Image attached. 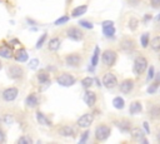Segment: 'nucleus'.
I'll return each instance as SVG.
<instances>
[{
	"label": "nucleus",
	"instance_id": "1",
	"mask_svg": "<svg viewBox=\"0 0 160 144\" xmlns=\"http://www.w3.org/2000/svg\"><path fill=\"white\" fill-rule=\"evenodd\" d=\"M146 66H148V60L145 58H142V56H139L134 61V73L136 75H140V74H142L145 71Z\"/></svg>",
	"mask_w": 160,
	"mask_h": 144
},
{
	"label": "nucleus",
	"instance_id": "2",
	"mask_svg": "<svg viewBox=\"0 0 160 144\" xmlns=\"http://www.w3.org/2000/svg\"><path fill=\"white\" fill-rule=\"evenodd\" d=\"M110 135V128L106 125H100L95 130V136L98 140H105Z\"/></svg>",
	"mask_w": 160,
	"mask_h": 144
},
{
	"label": "nucleus",
	"instance_id": "3",
	"mask_svg": "<svg viewBox=\"0 0 160 144\" xmlns=\"http://www.w3.org/2000/svg\"><path fill=\"white\" fill-rule=\"evenodd\" d=\"M115 60H116V53L115 51H112V50L104 51V54H102V63L105 65L111 66V65H114Z\"/></svg>",
	"mask_w": 160,
	"mask_h": 144
},
{
	"label": "nucleus",
	"instance_id": "4",
	"mask_svg": "<svg viewBox=\"0 0 160 144\" xmlns=\"http://www.w3.org/2000/svg\"><path fill=\"white\" fill-rule=\"evenodd\" d=\"M58 83L60 84V85H62V86H70V85H72L74 83H75V78L72 76V75H70V74H61L59 78H58Z\"/></svg>",
	"mask_w": 160,
	"mask_h": 144
},
{
	"label": "nucleus",
	"instance_id": "5",
	"mask_svg": "<svg viewBox=\"0 0 160 144\" xmlns=\"http://www.w3.org/2000/svg\"><path fill=\"white\" fill-rule=\"evenodd\" d=\"M102 84L106 86V88H114L116 84H118V80H116V76L112 74V73H106L102 78Z\"/></svg>",
	"mask_w": 160,
	"mask_h": 144
},
{
	"label": "nucleus",
	"instance_id": "6",
	"mask_svg": "<svg viewBox=\"0 0 160 144\" xmlns=\"http://www.w3.org/2000/svg\"><path fill=\"white\" fill-rule=\"evenodd\" d=\"M68 36L72 40H81L82 39V31L79 29V28H75V26H71L68 29Z\"/></svg>",
	"mask_w": 160,
	"mask_h": 144
},
{
	"label": "nucleus",
	"instance_id": "7",
	"mask_svg": "<svg viewBox=\"0 0 160 144\" xmlns=\"http://www.w3.org/2000/svg\"><path fill=\"white\" fill-rule=\"evenodd\" d=\"M91 123H92V115L91 114H84L78 120V125L81 128H88V126H90Z\"/></svg>",
	"mask_w": 160,
	"mask_h": 144
},
{
	"label": "nucleus",
	"instance_id": "8",
	"mask_svg": "<svg viewBox=\"0 0 160 144\" xmlns=\"http://www.w3.org/2000/svg\"><path fill=\"white\" fill-rule=\"evenodd\" d=\"M8 74H9L10 78L18 79V78H20L22 75V69L20 66H18V65H12V66H10L8 69Z\"/></svg>",
	"mask_w": 160,
	"mask_h": 144
},
{
	"label": "nucleus",
	"instance_id": "9",
	"mask_svg": "<svg viewBox=\"0 0 160 144\" xmlns=\"http://www.w3.org/2000/svg\"><path fill=\"white\" fill-rule=\"evenodd\" d=\"M16 95H18V89H16V88H9V89H6V90L2 93V98H4L6 101L14 100V99L16 98Z\"/></svg>",
	"mask_w": 160,
	"mask_h": 144
},
{
	"label": "nucleus",
	"instance_id": "10",
	"mask_svg": "<svg viewBox=\"0 0 160 144\" xmlns=\"http://www.w3.org/2000/svg\"><path fill=\"white\" fill-rule=\"evenodd\" d=\"M132 86H134L132 80L126 79V80H124V81L120 84V90H121L122 93H125V94H126V93H130V91H131Z\"/></svg>",
	"mask_w": 160,
	"mask_h": 144
},
{
	"label": "nucleus",
	"instance_id": "11",
	"mask_svg": "<svg viewBox=\"0 0 160 144\" xmlns=\"http://www.w3.org/2000/svg\"><path fill=\"white\" fill-rule=\"evenodd\" d=\"M84 100L89 106H92L95 104V101H96V96H95V94L92 91H86L85 95H84Z\"/></svg>",
	"mask_w": 160,
	"mask_h": 144
},
{
	"label": "nucleus",
	"instance_id": "12",
	"mask_svg": "<svg viewBox=\"0 0 160 144\" xmlns=\"http://www.w3.org/2000/svg\"><path fill=\"white\" fill-rule=\"evenodd\" d=\"M80 61H81L80 56H79V55H75V54L69 55V56L66 58V63H68V65H71V66H76V65H79Z\"/></svg>",
	"mask_w": 160,
	"mask_h": 144
},
{
	"label": "nucleus",
	"instance_id": "13",
	"mask_svg": "<svg viewBox=\"0 0 160 144\" xmlns=\"http://www.w3.org/2000/svg\"><path fill=\"white\" fill-rule=\"evenodd\" d=\"M15 59H16L18 61H20V63L26 61V60H28V54H26V51H25L24 49L18 50L16 54H15Z\"/></svg>",
	"mask_w": 160,
	"mask_h": 144
},
{
	"label": "nucleus",
	"instance_id": "14",
	"mask_svg": "<svg viewBox=\"0 0 160 144\" xmlns=\"http://www.w3.org/2000/svg\"><path fill=\"white\" fill-rule=\"evenodd\" d=\"M129 111H130V114H139L140 111H141V104L139 103V101H134V103H131L130 104V108H129Z\"/></svg>",
	"mask_w": 160,
	"mask_h": 144
},
{
	"label": "nucleus",
	"instance_id": "15",
	"mask_svg": "<svg viewBox=\"0 0 160 144\" xmlns=\"http://www.w3.org/2000/svg\"><path fill=\"white\" fill-rule=\"evenodd\" d=\"M11 48L10 46H6V45H2V46H0V56H2V58H11Z\"/></svg>",
	"mask_w": 160,
	"mask_h": 144
},
{
	"label": "nucleus",
	"instance_id": "16",
	"mask_svg": "<svg viewBox=\"0 0 160 144\" xmlns=\"http://www.w3.org/2000/svg\"><path fill=\"white\" fill-rule=\"evenodd\" d=\"M36 119H38V121H39L40 124H42V125H51V123L49 121V119H48L42 113H40V111L36 113Z\"/></svg>",
	"mask_w": 160,
	"mask_h": 144
},
{
	"label": "nucleus",
	"instance_id": "17",
	"mask_svg": "<svg viewBox=\"0 0 160 144\" xmlns=\"http://www.w3.org/2000/svg\"><path fill=\"white\" fill-rule=\"evenodd\" d=\"M59 48H60V39L52 38V39L50 40V43H49V49L52 50V51H55V50H58Z\"/></svg>",
	"mask_w": 160,
	"mask_h": 144
},
{
	"label": "nucleus",
	"instance_id": "18",
	"mask_svg": "<svg viewBox=\"0 0 160 144\" xmlns=\"http://www.w3.org/2000/svg\"><path fill=\"white\" fill-rule=\"evenodd\" d=\"M88 10V8H86V5H81V6H78V8H75L74 10H72V16H80V15H82V14H85V11Z\"/></svg>",
	"mask_w": 160,
	"mask_h": 144
},
{
	"label": "nucleus",
	"instance_id": "19",
	"mask_svg": "<svg viewBox=\"0 0 160 144\" xmlns=\"http://www.w3.org/2000/svg\"><path fill=\"white\" fill-rule=\"evenodd\" d=\"M25 103L28 104V106H35V105H38V98L34 95V94H30L28 98H26V100H25Z\"/></svg>",
	"mask_w": 160,
	"mask_h": 144
},
{
	"label": "nucleus",
	"instance_id": "20",
	"mask_svg": "<svg viewBox=\"0 0 160 144\" xmlns=\"http://www.w3.org/2000/svg\"><path fill=\"white\" fill-rule=\"evenodd\" d=\"M131 135H132V138H134L135 140H140V139H142L144 133H142L140 129L135 128V129H132V130H131Z\"/></svg>",
	"mask_w": 160,
	"mask_h": 144
},
{
	"label": "nucleus",
	"instance_id": "21",
	"mask_svg": "<svg viewBox=\"0 0 160 144\" xmlns=\"http://www.w3.org/2000/svg\"><path fill=\"white\" fill-rule=\"evenodd\" d=\"M112 104L116 109H122L124 108V99L120 98V96H116L114 100H112Z\"/></svg>",
	"mask_w": 160,
	"mask_h": 144
},
{
	"label": "nucleus",
	"instance_id": "22",
	"mask_svg": "<svg viewBox=\"0 0 160 144\" xmlns=\"http://www.w3.org/2000/svg\"><path fill=\"white\" fill-rule=\"evenodd\" d=\"M38 79L40 83H49V75L45 71H40L38 74Z\"/></svg>",
	"mask_w": 160,
	"mask_h": 144
},
{
	"label": "nucleus",
	"instance_id": "23",
	"mask_svg": "<svg viewBox=\"0 0 160 144\" xmlns=\"http://www.w3.org/2000/svg\"><path fill=\"white\" fill-rule=\"evenodd\" d=\"M150 116H151L152 119L160 118V109H159L158 106H152V108L150 109Z\"/></svg>",
	"mask_w": 160,
	"mask_h": 144
},
{
	"label": "nucleus",
	"instance_id": "24",
	"mask_svg": "<svg viewBox=\"0 0 160 144\" xmlns=\"http://www.w3.org/2000/svg\"><path fill=\"white\" fill-rule=\"evenodd\" d=\"M104 34H105V36H112V35L115 34V29H114V26H112V25H110V26H105V28H104Z\"/></svg>",
	"mask_w": 160,
	"mask_h": 144
},
{
	"label": "nucleus",
	"instance_id": "25",
	"mask_svg": "<svg viewBox=\"0 0 160 144\" xmlns=\"http://www.w3.org/2000/svg\"><path fill=\"white\" fill-rule=\"evenodd\" d=\"M92 79L90 78V76H88V78H84L82 80H81V84H82V86H85V88H89V86H91L92 85Z\"/></svg>",
	"mask_w": 160,
	"mask_h": 144
},
{
	"label": "nucleus",
	"instance_id": "26",
	"mask_svg": "<svg viewBox=\"0 0 160 144\" xmlns=\"http://www.w3.org/2000/svg\"><path fill=\"white\" fill-rule=\"evenodd\" d=\"M60 133H61L62 135H72L74 130H72L71 126H64V128L60 130Z\"/></svg>",
	"mask_w": 160,
	"mask_h": 144
},
{
	"label": "nucleus",
	"instance_id": "27",
	"mask_svg": "<svg viewBox=\"0 0 160 144\" xmlns=\"http://www.w3.org/2000/svg\"><path fill=\"white\" fill-rule=\"evenodd\" d=\"M151 46L154 50H160V38H155L152 41H151Z\"/></svg>",
	"mask_w": 160,
	"mask_h": 144
},
{
	"label": "nucleus",
	"instance_id": "28",
	"mask_svg": "<svg viewBox=\"0 0 160 144\" xmlns=\"http://www.w3.org/2000/svg\"><path fill=\"white\" fill-rule=\"evenodd\" d=\"M98 58H99V48H95V53H94V56H92V60H91L92 66H95L98 64Z\"/></svg>",
	"mask_w": 160,
	"mask_h": 144
},
{
	"label": "nucleus",
	"instance_id": "29",
	"mask_svg": "<svg viewBox=\"0 0 160 144\" xmlns=\"http://www.w3.org/2000/svg\"><path fill=\"white\" fill-rule=\"evenodd\" d=\"M141 45H142L144 48H146V46L149 45V34H144V35L141 36Z\"/></svg>",
	"mask_w": 160,
	"mask_h": 144
},
{
	"label": "nucleus",
	"instance_id": "30",
	"mask_svg": "<svg viewBox=\"0 0 160 144\" xmlns=\"http://www.w3.org/2000/svg\"><path fill=\"white\" fill-rule=\"evenodd\" d=\"M124 49H131L132 46H134V44H132V41L131 40H125V41H122V45H121Z\"/></svg>",
	"mask_w": 160,
	"mask_h": 144
},
{
	"label": "nucleus",
	"instance_id": "31",
	"mask_svg": "<svg viewBox=\"0 0 160 144\" xmlns=\"http://www.w3.org/2000/svg\"><path fill=\"white\" fill-rule=\"evenodd\" d=\"M81 26H84V28H86V29H91L92 28V24L91 23H89V21H85V20H82V21H80L79 23Z\"/></svg>",
	"mask_w": 160,
	"mask_h": 144
},
{
	"label": "nucleus",
	"instance_id": "32",
	"mask_svg": "<svg viewBox=\"0 0 160 144\" xmlns=\"http://www.w3.org/2000/svg\"><path fill=\"white\" fill-rule=\"evenodd\" d=\"M68 20H69V18H68V16H62V18L58 19V20L55 21V24H56V25H60V24H62V23H66Z\"/></svg>",
	"mask_w": 160,
	"mask_h": 144
},
{
	"label": "nucleus",
	"instance_id": "33",
	"mask_svg": "<svg viewBox=\"0 0 160 144\" xmlns=\"http://www.w3.org/2000/svg\"><path fill=\"white\" fill-rule=\"evenodd\" d=\"M45 38H46V34H42V36H41V38L39 39V41H38V45H36V48H41V45H42V43H44Z\"/></svg>",
	"mask_w": 160,
	"mask_h": 144
},
{
	"label": "nucleus",
	"instance_id": "34",
	"mask_svg": "<svg viewBox=\"0 0 160 144\" xmlns=\"http://www.w3.org/2000/svg\"><path fill=\"white\" fill-rule=\"evenodd\" d=\"M156 89H158V84H152V85L148 89V93L152 94V93H155V91H156Z\"/></svg>",
	"mask_w": 160,
	"mask_h": 144
},
{
	"label": "nucleus",
	"instance_id": "35",
	"mask_svg": "<svg viewBox=\"0 0 160 144\" xmlns=\"http://www.w3.org/2000/svg\"><path fill=\"white\" fill-rule=\"evenodd\" d=\"M152 8H160V0H150Z\"/></svg>",
	"mask_w": 160,
	"mask_h": 144
},
{
	"label": "nucleus",
	"instance_id": "36",
	"mask_svg": "<svg viewBox=\"0 0 160 144\" xmlns=\"http://www.w3.org/2000/svg\"><path fill=\"white\" fill-rule=\"evenodd\" d=\"M136 26H138V20H136V19H131V20H130V28L134 30Z\"/></svg>",
	"mask_w": 160,
	"mask_h": 144
},
{
	"label": "nucleus",
	"instance_id": "37",
	"mask_svg": "<svg viewBox=\"0 0 160 144\" xmlns=\"http://www.w3.org/2000/svg\"><path fill=\"white\" fill-rule=\"evenodd\" d=\"M119 126L121 128V130H128V129H129V123H128V121L121 123V124H119Z\"/></svg>",
	"mask_w": 160,
	"mask_h": 144
},
{
	"label": "nucleus",
	"instance_id": "38",
	"mask_svg": "<svg viewBox=\"0 0 160 144\" xmlns=\"http://www.w3.org/2000/svg\"><path fill=\"white\" fill-rule=\"evenodd\" d=\"M19 143H20V144H21V143H31V139H30V138H26V136H22V138L19 139Z\"/></svg>",
	"mask_w": 160,
	"mask_h": 144
},
{
	"label": "nucleus",
	"instance_id": "39",
	"mask_svg": "<svg viewBox=\"0 0 160 144\" xmlns=\"http://www.w3.org/2000/svg\"><path fill=\"white\" fill-rule=\"evenodd\" d=\"M29 65H30V68H32V69H34V68H36V65H38V60H36V59H34V60H31Z\"/></svg>",
	"mask_w": 160,
	"mask_h": 144
},
{
	"label": "nucleus",
	"instance_id": "40",
	"mask_svg": "<svg viewBox=\"0 0 160 144\" xmlns=\"http://www.w3.org/2000/svg\"><path fill=\"white\" fill-rule=\"evenodd\" d=\"M152 76H154V68H150V69H149V75H148V79L150 80V79H152Z\"/></svg>",
	"mask_w": 160,
	"mask_h": 144
},
{
	"label": "nucleus",
	"instance_id": "41",
	"mask_svg": "<svg viewBox=\"0 0 160 144\" xmlns=\"http://www.w3.org/2000/svg\"><path fill=\"white\" fill-rule=\"evenodd\" d=\"M88 135H89V131H85V133H84V135H82V138L80 139V143H84V141L86 140V138H88Z\"/></svg>",
	"mask_w": 160,
	"mask_h": 144
},
{
	"label": "nucleus",
	"instance_id": "42",
	"mask_svg": "<svg viewBox=\"0 0 160 144\" xmlns=\"http://www.w3.org/2000/svg\"><path fill=\"white\" fill-rule=\"evenodd\" d=\"M110 25H112V21H104L102 23V28H105V26H110Z\"/></svg>",
	"mask_w": 160,
	"mask_h": 144
},
{
	"label": "nucleus",
	"instance_id": "43",
	"mask_svg": "<svg viewBox=\"0 0 160 144\" xmlns=\"http://www.w3.org/2000/svg\"><path fill=\"white\" fill-rule=\"evenodd\" d=\"M4 120H5V121H6V123H9V124H10V123H11V121H12V118H11V116H9V115H8V116H5V118H4Z\"/></svg>",
	"mask_w": 160,
	"mask_h": 144
},
{
	"label": "nucleus",
	"instance_id": "44",
	"mask_svg": "<svg viewBox=\"0 0 160 144\" xmlns=\"http://www.w3.org/2000/svg\"><path fill=\"white\" fill-rule=\"evenodd\" d=\"M144 128H145L146 133H149V131H150V129H149V125H148V123H144Z\"/></svg>",
	"mask_w": 160,
	"mask_h": 144
},
{
	"label": "nucleus",
	"instance_id": "45",
	"mask_svg": "<svg viewBox=\"0 0 160 144\" xmlns=\"http://www.w3.org/2000/svg\"><path fill=\"white\" fill-rule=\"evenodd\" d=\"M4 141V134H2V130L0 129V143Z\"/></svg>",
	"mask_w": 160,
	"mask_h": 144
},
{
	"label": "nucleus",
	"instance_id": "46",
	"mask_svg": "<svg viewBox=\"0 0 160 144\" xmlns=\"http://www.w3.org/2000/svg\"><path fill=\"white\" fill-rule=\"evenodd\" d=\"M158 140H159V141H160V133H159V134H158Z\"/></svg>",
	"mask_w": 160,
	"mask_h": 144
},
{
	"label": "nucleus",
	"instance_id": "47",
	"mask_svg": "<svg viewBox=\"0 0 160 144\" xmlns=\"http://www.w3.org/2000/svg\"><path fill=\"white\" fill-rule=\"evenodd\" d=\"M158 19H159V20H160V15H159V16H158Z\"/></svg>",
	"mask_w": 160,
	"mask_h": 144
},
{
	"label": "nucleus",
	"instance_id": "48",
	"mask_svg": "<svg viewBox=\"0 0 160 144\" xmlns=\"http://www.w3.org/2000/svg\"><path fill=\"white\" fill-rule=\"evenodd\" d=\"M0 69H1V63H0Z\"/></svg>",
	"mask_w": 160,
	"mask_h": 144
}]
</instances>
